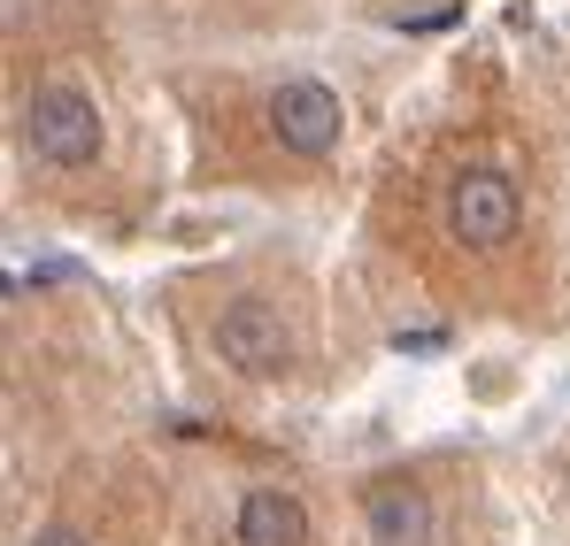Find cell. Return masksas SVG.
Listing matches in <instances>:
<instances>
[{"label":"cell","instance_id":"cell-1","mask_svg":"<svg viewBox=\"0 0 570 546\" xmlns=\"http://www.w3.org/2000/svg\"><path fill=\"white\" fill-rule=\"evenodd\" d=\"M100 147H108V123H100L94 92L39 86L23 100V155L31 162H47V170H94Z\"/></svg>","mask_w":570,"mask_h":546},{"label":"cell","instance_id":"cell-2","mask_svg":"<svg viewBox=\"0 0 570 546\" xmlns=\"http://www.w3.org/2000/svg\"><path fill=\"white\" fill-rule=\"evenodd\" d=\"M517 224H524V192L509 185V170H455L448 185V231L471 247V255H493V247H509L517 239Z\"/></svg>","mask_w":570,"mask_h":546},{"label":"cell","instance_id":"cell-3","mask_svg":"<svg viewBox=\"0 0 570 546\" xmlns=\"http://www.w3.org/2000/svg\"><path fill=\"white\" fill-rule=\"evenodd\" d=\"M216 363H232L239 377H278V369L293 363L285 316L271 308V300H255V292L224 300V308H216Z\"/></svg>","mask_w":570,"mask_h":546},{"label":"cell","instance_id":"cell-4","mask_svg":"<svg viewBox=\"0 0 570 546\" xmlns=\"http://www.w3.org/2000/svg\"><path fill=\"white\" fill-rule=\"evenodd\" d=\"M271 131H278L285 155L324 162V155L340 147V131H347V108H340V92L316 86V78H285V86L271 92Z\"/></svg>","mask_w":570,"mask_h":546},{"label":"cell","instance_id":"cell-5","mask_svg":"<svg viewBox=\"0 0 570 546\" xmlns=\"http://www.w3.org/2000/svg\"><path fill=\"white\" fill-rule=\"evenodd\" d=\"M363 532L371 546H432V500H424V485H371L363 493Z\"/></svg>","mask_w":570,"mask_h":546},{"label":"cell","instance_id":"cell-6","mask_svg":"<svg viewBox=\"0 0 570 546\" xmlns=\"http://www.w3.org/2000/svg\"><path fill=\"white\" fill-rule=\"evenodd\" d=\"M232 546H308V508L285 485H255L232 516Z\"/></svg>","mask_w":570,"mask_h":546},{"label":"cell","instance_id":"cell-7","mask_svg":"<svg viewBox=\"0 0 570 546\" xmlns=\"http://www.w3.org/2000/svg\"><path fill=\"white\" fill-rule=\"evenodd\" d=\"M39 546H78V539H70V532H47V539H39Z\"/></svg>","mask_w":570,"mask_h":546}]
</instances>
